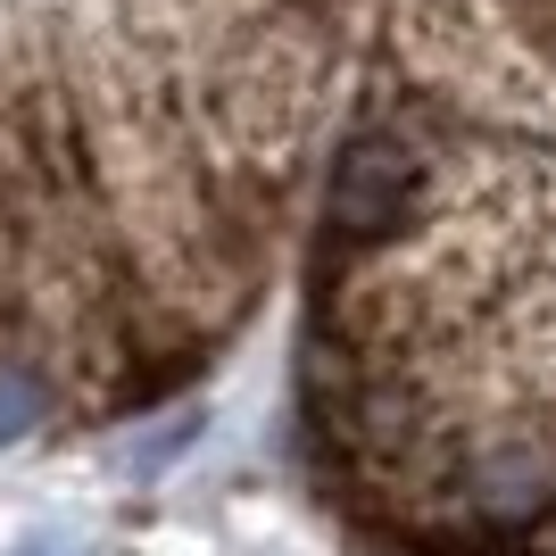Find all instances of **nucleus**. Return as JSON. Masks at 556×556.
Returning <instances> with one entry per match:
<instances>
[{"mask_svg":"<svg viewBox=\"0 0 556 556\" xmlns=\"http://www.w3.org/2000/svg\"><path fill=\"white\" fill-rule=\"evenodd\" d=\"M291 416L366 556H556V0H366Z\"/></svg>","mask_w":556,"mask_h":556,"instance_id":"obj_1","label":"nucleus"},{"mask_svg":"<svg viewBox=\"0 0 556 556\" xmlns=\"http://www.w3.org/2000/svg\"><path fill=\"white\" fill-rule=\"evenodd\" d=\"M366 0H0V448L191 391L257 316Z\"/></svg>","mask_w":556,"mask_h":556,"instance_id":"obj_2","label":"nucleus"}]
</instances>
